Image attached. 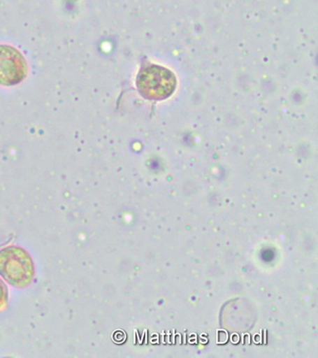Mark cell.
Here are the masks:
<instances>
[{
  "label": "cell",
  "mask_w": 318,
  "mask_h": 358,
  "mask_svg": "<svg viewBox=\"0 0 318 358\" xmlns=\"http://www.w3.org/2000/svg\"><path fill=\"white\" fill-rule=\"evenodd\" d=\"M0 275L12 286H30L35 276L32 257L17 245L3 248L0 250Z\"/></svg>",
  "instance_id": "cell-1"
},
{
  "label": "cell",
  "mask_w": 318,
  "mask_h": 358,
  "mask_svg": "<svg viewBox=\"0 0 318 358\" xmlns=\"http://www.w3.org/2000/svg\"><path fill=\"white\" fill-rule=\"evenodd\" d=\"M176 86L174 75L165 68L151 65L145 68L138 77V87L145 98H168Z\"/></svg>",
  "instance_id": "cell-2"
},
{
  "label": "cell",
  "mask_w": 318,
  "mask_h": 358,
  "mask_svg": "<svg viewBox=\"0 0 318 358\" xmlns=\"http://www.w3.org/2000/svg\"><path fill=\"white\" fill-rule=\"evenodd\" d=\"M8 292L7 287L5 286L3 281L0 279V310L4 309L7 306Z\"/></svg>",
  "instance_id": "cell-4"
},
{
  "label": "cell",
  "mask_w": 318,
  "mask_h": 358,
  "mask_svg": "<svg viewBox=\"0 0 318 358\" xmlns=\"http://www.w3.org/2000/svg\"><path fill=\"white\" fill-rule=\"evenodd\" d=\"M27 71V62L18 50L0 45V85H17L24 80Z\"/></svg>",
  "instance_id": "cell-3"
}]
</instances>
